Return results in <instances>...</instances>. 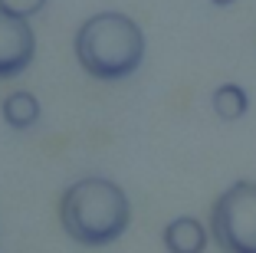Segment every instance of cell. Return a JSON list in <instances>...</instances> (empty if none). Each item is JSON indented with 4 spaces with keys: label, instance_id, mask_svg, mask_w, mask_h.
<instances>
[{
    "label": "cell",
    "instance_id": "cell-9",
    "mask_svg": "<svg viewBox=\"0 0 256 253\" xmlns=\"http://www.w3.org/2000/svg\"><path fill=\"white\" fill-rule=\"evenodd\" d=\"M214 7H230V4H236V0H210Z\"/></svg>",
    "mask_w": 256,
    "mask_h": 253
},
{
    "label": "cell",
    "instance_id": "cell-5",
    "mask_svg": "<svg viewBox=\"0 0 256 253\" xmlns=\"http://www.w3.org/2000/svg\"><path fill=\"white\" fill-rule=\"evenodd\" d=\"M168 253H204L207 250V227L197 217H174L161 233Z\"/></svg>",
    "mask_w": 256,
    "mask_h": 253
},
{
    "label": "cell",
    "instance_id": "cell-3",
    "mask_svg": "<svg viewBox=\"0 0 256 253\" xmlns=\"http://www.w3.org/2000/svg\"><path fill=\"white\" fill-rule=\"evenodd\" d=\"M207 223L224 253H256V181H234L214 201Z\"/></svg>",
    "mask_w": 256,
    "mask_h": 253
},
{
    "label": "cell",
    "instance_id": "cell-6",
    "mask_svg": "<svg viewBox=\"0 0 256 253\" xmlns=\"http://www.w3.org/2000/svg\"><path fill=\"white\" fill-rule=\"evenodd\" d=\"M0 112H4V122H7L10 128H16V132H30V128L40 122V115H43L40 99L33 96V92H26V89L10 92V96L4 99V105H0Z\"/></svg>",
    "mask_w": 256,
    "mask_h": 253
},
{
    "label": "cell",
    "instance_id": "cell-7",
    "mask_svg": "<svg viewBox=\"0 0 256 253\" xmlns=\"http://www.w3.org/2000/svg\"><path fill=\"white\" fill-rule=\"evenodd\" d=\"M210 109L217 112L224 122H236L250 112V96L236 82H224V86H217V89L210 92Z\"/></svg>",
    "mask_w": 256,
    "mask_h": 253
},
{
    "label": "cell",
    "instance_id": "cell-2",
    "mask_svg": "<svg viewBox=\"0 0 256 253\" xmlns=\"http://www.w3.org/2000/svg\"><path fill=\"white\" fill-rule=\"evenodd\" d=\"M76 60L92 79L122 82L135 76L144 60V33L118 10L92 14L76 30Z\"/></svg>",
    "mask_w": 256,
    "mask_h": 253
},
{
    "label": "cell",
    "instance_id": "cell-4",
    "mask_svg": "<svg viewBox=\"0 0 256 253\" xmlns=\"http://www.w3.org/2000/svg\"><path fill=\"white\" fill-rule=\"evenodd\" d=\"M36 56V37L30 20L0 14V79H14L33 63Z\"/></svg>",
    "mask_w": 256,
    "mask_h": 253
},
{
    "label": "cell",
    "instance_id": "cell-8",
    "mask_svg": "<svg viewBox=\"0 0 256 253\" xmlns=\"http://www.w3.org/2000/svg\"><path fill=\"white\" fill-rule=\"evenodd\" d=\"M46 4H50V0H0V14L16 17V20H30V17H36Z\"/></svg>",
    "mask_w": 256,
    "mask_h": 253
},
{
    "label": "cell",
    "instance_id": "cell-1",
    "mask_svg": "<svg viewBox=\"0 0 256 253\" xmlns=\"http://www.w3.org/2000/svg\"><path fill=\"white\" fill-rule=\"evenodd\" d=\"M60 223L79 246H108L128 230V194L108 178H79L60 197Z\"/></svg>",
    "mask_w": 256,
    "mask_h": 253
}]
</instances>
